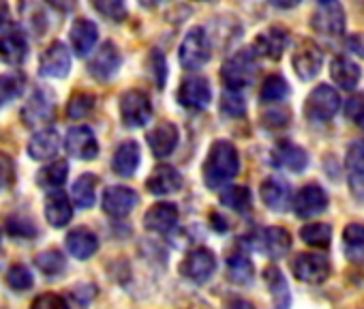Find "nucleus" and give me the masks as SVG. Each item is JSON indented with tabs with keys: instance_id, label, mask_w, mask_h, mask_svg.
Masks as SVG:
<instances>
[{
	"instance_id": "8",
	"label": "nucleus",
	"mask_w": 364,
	"mask_h": 309,
	"mask_svg": "<svg viewBox=\"0 0 364 309\" xmlns=\"http://www.w3.org/2000/svg\"><path fill=\"white\" fill-rule=\"evenodd\" d=\"M249 245L255 251H262L268 258H283L291 249V234L281 228V226H270V228H259L257 232L251 234Z\"/></svg>"
},
{
	"instance_id": "49",
	"label": "nucleus",
	"mask_w": 364,
	"mask_h": 309,
	"mask_svg": "<svg viewBox=\"0 0 364 309\" xmlns=\"http://www.w3.org/2000/svg\"><path fill=\"white\" fill-rule=\"evenodd\" d=\"M31 309H69V303L65 296L54 294V292H46L41 296H37L31 305Z\"/></svg>"
},
{
	"instance_id": "16",
	"label": "nucleus",
	"mask_w": 364,
	"mask_h": 309,
	"mask_svg": "<svg viewBox=\"0 0 364 309\" xmlns=\"http://www.w3.org/2000/svg\"><path fill=\"white\" fill-rule=\"evenodd\" d=\"M345 170H347V185L353 200L364 204V140H355L347 148L345 157Z\"/></svg>"
},
{
	"instance_id": "34",
	"label": "nucleus",
	"mask_w": 364,
	"mask_h": 309,
	"mask_svg": "<svg viewBox=\"0 0 364 309\" xmlns=\"http://www.w3.org/2000/svg\"><path fill=\"white\" fill-rule=\"evenodd\" d=\"M343 253L353 264H364V224H347L343 230Z\"/></svg>"
},
{
	"instance_id": "42",
	"label": "nucleus",
	"mask_w": 364,
	"mask_h": 309,
	"mask_svg": "<svg viewBox=\"0 0 364 309\" xmlns=\"http://www.w3.org/2000/svg\"><path fill=\"white\" fill-rule=\"evenodd\" d=\"M95 95L92 93H75L69 97V103H67V114L73 118V120H80V118H86L92 110H95Z\"/></svg>"
},
{
	"instance_id": "55",
	"label": "nucleus",
	"mask_w": 364,
	"mask_h": 309,
	"mask_svg": "<svg viewBox=\"0 0 364 309\" xmlns=\"http://www.w3.org/2000/svg\"><path fill=\"white\" fill-rule=\"evenodd\" d=\"M210 219L215 221V224H213V228H215L217 232H225V230H228V221H225V219H221V217H219V213H213V215H210Z\"/></svg>"
},
{
	"instance_id": "31",
	"label": "nucleus",
	"mask_w": 364,
	"mask_h": 309,
	"mask_svg": "<svg viewBox=\"0 0 364 309\" xmlns=\"http://www.w3.org/2000/svg\"><path fill=\"white\" fill-rule=\"evenodd\" d=\"M67 249L73 258L77 260H88L97 253L99 249V239L92 230L88 228H73L67 234Z\"/></svg>"
},
{
	"instance_id": "23",
	"label": "nucleus",
	"mask_w": 364,
	"mask_h": 309,
	"mask_svg": "<svg viewBox=\"0 0 364 309\" xmlns=\"http://www.w3.org/2000/svg\"><path fill=\"white\" fill-rule=\"evenodd\" d=\"M259 196H262V202L274 213H283L291 206V187L281 177L264 179V183L259 187Z\"/></svg>"
},
{
	"instance_id": "37",
	"label": "nucleus",
	"mask_w": 364,
	"mask_h": 309,
	"mask_svg": "<svg viewBox=\"0 0 364 309\" xmlns=\"http://www.w3.org/2000/svg\"><path fill=\"white\" fill-rule=\"evenodd\" d=\"M221 204L232 209L234 213H249L251 206H253V196H251V189L245 187V185H230V187H223L221 196H219Z\"/></svg>"
},
{
	"instance_id": "50",
	"label": "nucleus",
	"mask_w": 364,
	"mask_h": 309,
	"mask_svg": "<svg viewBox=\"0 0 364 309\" xmlns=\"http://www.w3.org/2000/svg\"><path fill=\"white\" fill-rule=\"evenodd\" d=\"M345 116L349 120H360L364 116V93H355L347 99V105H345Z\"/></svg>"
},
{
	"instance_id": "35",
	"label": "nucleus",
	"mask_w": 364,
	"mask_h": 309,
	"mask_svg": "<svg viewBox=\"0 0 364 309\" xmlns=\"http://www.w3.org/2000/svg\"><path fill=\"white\" fill-rule=\"evenodd\" d=\"M67 177H69V164L65 159H56V162L48 164L46 168H41L37 172V185L41 189L56 192L58 187L65 185Z\"/></svg>"
},
{
	"instance_id": "41",
	"label": "nucleus",
	"mask_w": 364,
	"mask_h": 309,
	"mask_svg": "<svg viewBox=\"0 0 364 309\" xmlns=\"http://www.w3.org/2000/svg\"><path fill=\"white\" fill-rule=\"evenodd\" d=\"M26 78L22 71H9L0 75V108H5L14 99H18L24 90Z\"/></svg>"
},
{
	"instance_id": "38",
	"label": "nucleus",
	"mask_w": 364,
	"mask_h": 309,
	"mask_svg": "<svg viewBox=\"0 0 364 309\" xmlns=\"http://www.w3.org/2000/svg\"><path fill=\"white\" fill-rule=\"evenodd\" d=\"M291 88L287 84V80L279 73H272L264 80L262 88H259V101L266 103V105H272V103H281L289 97Z\"/></svg>"
},
{
	"instance_id": "4",
	"label": "nucleus",
	"mask_w": 364,
	"mask_h": 309,
	"mask_svg": "<svg viewBox=\"0 0 364 309\" xmlns=\"http://www.w3.org/2000/svg\"><path fill=\"white\" fill-rule=\"evenodd\" d=\"M178 58H180L182 69H187V71L202 69L210 61V39H208L206 28L193 26L185 35L178 50Z\"/></svg>"
},
{
	"instance_id": "53",
	"label": "nucleus",
	"mask_w": 364,
	"mask_h": 309,
	"mask_svg": "<svg viewBox=\"0 0 364 309\" xmlns=\"http://www.w3.org/2000/svg\"><path fill=\"white\" fill-rule=\"evenodd\" d=\"M11 24H14V22H11L9 5H5V3H0V33H3V31H7V28H9Z\"/></svg>"
},
{
	"instance_id": "52",
	"label": "nucleus",
	"mask_w": 364,
	"mask_h": 309,
	"mask_svg": "<svg viewBox=\"0 0 364 309\" xmlns=\"http://www.w3.org/2000/svg\"><path fill=\"white\" fill-rule=\"evenodd\" d=\"M347 50H349L351 54L364 56V33L351 35V37H349V41H347Z\"/></svg>"
},
{
	"instance_id": "17",
	"label": "nucleus",
	"mask_w": 364,
	"mask_h": 309,
	"mask_svg": "<svg viewBox=\"0 0 364 309\" xmlns=\"http://www.w3.org/2000/svg\"><path fill=\"white\" fill-rule=\"evenodd\" d=\"M65 148L71 157L82 159V162L97 159V154H99V142L95 137V131L86 125H77L67 131Z\"/></svg>"
},
{
	"instance_id": "7",
	"label": "nucleus",
	"mask_w": 364,
	"mask_h": 309,
	"mask_svg": "<svg viewBox=\"0 0 364 309\" xmlns=\"http://www.w3.org/2000/svg\"><path fill=\"white\" fill-rule=\"evenodd\" d=\"M178 103L191 110V112H202L208 108L210 99H213V88L210 82L204 75H187L185 80L180 82L178 93H176Z\"/></svg>"
},
{
	"instance_id": "2",
	"label": "nucleus",
	"mask_w": 364,
	"mask_h": 309,
	"mask_svg": "<svg viewBox=\"0 0 364 309\" xmlns=\"http://www.w3.org/2000/svg\"><path fill=\"white\" fill-rule=\"evenodd\" d=\"M257 73V56L251 48L238 50L234 56H230L221 67V80L228 90L240 93L247 88Z\"/></svg>"
},
{
	"instance_id": "40",
	"label": "nucleus",
	"mask_w": 364,
	"mask_h": 309,
	"mask_svg": "<svg viewBox=\"0 0 364 309\" xmlns=\"http://www.w3.org/2000/svg\"><path fill=\"white\" fill-rule=\"evenodd\" d=\"M35 266L46 277H58L67 268V258L58 249H46L35 256Z\"/></svg>"
},
{
	"instance_id": "56",
	"label": "nucleus",
	"mask_w": 364,
	"mask_h": 309,
	"mask_svg": "<svg viewBox=\"0 0 364 309\" xmlns=\"http://www.w3.org/2000/svg\"><path fill=\"white\" fill-rule=\"evenodd\" d=\"M358 125H360V127H362V129H364V116H362V118H360V120H358Z\"/></svg>"
},
{
	"instance_id": "14",
	"label": "nucleus",
	"mask_w": 364,
	"mask_h": 309,
	"mask_svg": "<svg viewBox=\"0 0 364 309\" xmlns=\"http://www.w3.org/2000/svg\"><path fill=\"white\" fill-rule=\"evenodd\" d=\"M321 65H323V52L311 39L302 41L296 48V52L291 54V67H294L296 75L302 82H309V80L317 78V73L321 71Z\"/></svg>"
},
{
	"instance_id": "15",
	"label": "nucleus",
	"mask_w": 364,
	"mask_h": 309,
	"mask_svg": "<svg viewBox=\"0 0 364 309\" xmlns=\"http://www.w3.org/2000/svg\"><path fill=\"white\" fill-rule=\"evenodd\" d=\"M330 200H328V194L321 185L317 183H309L304 185L294 198H291V206H294V213L296 217L300 219H309V217H315L319 213H323L328 209Z\"/></svg>"
},
{
	"instance_id": "5",
	"label": "nucleus",
	"mask_w": 364,
	"mask_h": 309,
	"mask_svg": "<svg viewBox=\"0 0 364 309\" xmlns=\"http://www.w3.org/2000/svg\"><path fill=\"white\" fill-rule=\"evenodd\" d=\"M54 114H56V95L50 88H37L20 112L24 125L31 129L48 125L54 118Z\"/></svg>"
},
{
	"instance_id": "6",
	"label": "nucleus",
	"mask_w": 364,
	"mask_h": 309,
	"mask_svg": "<svg viewBox=\"0 0 364 309\" xmlns=\"http://www.w3.org/2000/svg\"><path fill=\"white\" fill-rule=\"evenodd\" d=\"M178 271L182 277L191 279L193 283H206L217 271V256L208 247H196L180 262Z\"/></svg>"
},
{
	"instance_id": "1",
	"label": "nucleus",
	"mask_w": 364,
	"mask_h": 309,
	"mask_svg": "<svg viewBox=\"0 0 364 309\" xmlns=\"http://www.w3.org/2000/svg\"><path fill=\"white\" fill-rule=\"evenodd\" d=\"M202 172H204V183H206L208 189H215V192L223 189L240 172L238 148L232 142H228V140L213 142Z\"/></svg>"
},
{
	"instance_id": "46",
	"label": "nucleus",
	"mask_w": 364,
	"mask_h": 309,
	"mask_svg": "<svg viewBox=\"0 0 364 309\" xmlns=\"http://www.w3.org/2000/svg\"><path fill=\"white\" fill-rule=\"evenodd\" d=\"M5 228L11 236H20V239H33L37 234V228L33 226V221L22 215H11L7 219Z\"/></svg>"
},
{
	"instance_id": "47",
	"label": "nucleus",
	"mask_w": 364,
	"mask_h": 309,
	"mask_svg": "<svg viewBox=\"0 0 364 309\" xmlns=\"http://www.w3.org/2000/svg\"><path fill=\"white\" fill-rule=\"evenodd\" d=\"M221 112L228 114V116H245V112H247L245 97L240 93L225 90L223 97H221Z\"/></svg>"
},
{
	"instance_id": "32",
	"label": "nucleus",
	"mask_w": 364,
	"mask_h": 309,
	"mask_svg": "<svg viewBox=\"0 0 364 309\" xmlns=\"http://www.w3.org/2000/svg\"><path fill=\"white\" fill-rule=\"evenodd\" d=\"M264 281L272 294L274 309H289L291 307V292H289V283H287L285 275L281 273V268L266 266L264 268Z\"/></svg>"
},
{
	"instance_id": "27",
	"label": "nucleus",
	"mask_w": 364,
	"mask_h": 309,
	"mask_svg": "<svg viewBox=\"0 0 364 309\" xmlns=\"http://www.w3.org/2000/svg\"><path fill=\"white\" fill-rule=\"evenodd\" d=\"M141 162V150L135 140H124L116 146L114 157H112V170L118 177H133Z\"/></svg>"
},
{
	"instance_id": "54",
	"label": "nucleus",
	"mask_w": 364,
	"mask_h": 309,
	"mask_svg": "<svg viewBox=\"0 0 364 309\" xmlns=\"http://www.w3.org/2000/svg\"><path fill=\"white\" fill-rule=\"evenodd\" d=\"M225 309H255V305L247 298H230L225 303Z\"/></svg>"
},
{
	"instance_id": "12",
	"label": "nucleus",
	"mask_w": 364,
	"mask_h": 309,
	"mask_svg": "<svg viewBox=\"0 0 364 309\" xmlns=\"http://www.w3.org/2000/svg\"><path fill=\"white\" fill-rule=\"evenodd\" d=\"M120 65H122V56L118 46L114 41H105L88 58V73L99 82H107L118 73Z\"/></svg>"
},
{
	"instance_id": "24",
	"label": "nucleus",
	"mask_w": 364,
	"mask_h": 309,
	"mask_svg": "<svg viewBox=\"0 0 364 309\" xmlns=\"http://www.w3.org/2000/svg\"><path fill=\"white\" fill-rule=\"evenodd\" d=\"M99 39V28L95 22L77 18L71 28H69V41H71V50L75 52V56L84 58L92 52V48L97 46Z\"/></svg>"
},
{
	"instance_id": "26",
	"label": "nucleus",
	"mask_w": 364,
	"mask_h": 309,
	"mask_svg": "<svg viewBox=\"0 0 364 309\" xmlns=\"http://www.w3.org/2000/svg\"><path fill=\"white\" fill-rule=\"evenodd\" d=\"M176 224H178V206L171 202L152 204L144 215V226L150 232L167 234L171 228H176Z\"/></svg>"
},
{
	"instance_id": "28",
	"label": "nucleus",
	"mask_w": 364,
	"mask_h": 309,
	"mask_svg": "<svg viewBox=\"0 0 364 309\" xmlns=\"http://www.w3.org/2000/svg\"><path fill=\"white\" fill-rule=\"evenodd\" d=\"M46 219L52 228H65L73 219V206L65 192L56 189L46 196Z\"/></svg>"
},
{
	"instance_id": "21",
	"label": "nucleus",
	"mask_w": 364,
	"mask_h": 309,
	"mask_svg": "<svg viewBox=\"0 0 364 309\" xmlns=\"http://www.w3.org/2000/svg\"><path fill=\"white\" fill-rule=\"evenodd\" d=\"M289 43V33L283 26H270L268 31L259 33L253 41V52L255 56H264L270 61H279Z\"/></svg>"
},
{
	"instance_id": "19",
	"label": "nucleus",
	"mask_w": 364,
	"mask_h": 309,
	"mask_svg": "<svg viewBox=\"0 0 364 309\" xmlns=\"http://www.w3.org/2000/svg\"><path fill=\"white\" fill-rule=\"evenodd\" d=\"M139 202V196L135 189L131 187H122V185H112L103 192V211L114 217V219H122L127 217Z\"/></svg>"
},
{
	"instance_id": "29",
	"label": "nucleus",
	"mask_w": 364,
	"mask_h": 309,
	"mask_svg": "<svg viewBox=\"0 0 364 309\" xmlns=\"http://www.w3.org/2000/svg\"><path fill=\"white\" fill-rule=\"evenodd\" d=\"M58 150H60V135L52 127H46V129L37 131L28 142V154H31V159H35V162L52 159Z\"/></svg>"
},
{
	"instance_id": "51",
	"label": "nucleus",
	"mask_w": 364,
	"mask_h": 309,
	"mask_svg": "<svg viewBox=\"0 0 364 309\" xmlns=\"http://www.w3.org/2000/svg\"><path fill=\"white\" fill-rule=\"evenodd\" d=\"M14 177H16L14 162L7 154H0V189H7L14 183Z\"/></svg>"
},
{
	"instance_id": "13",
	"label": "nucleus",
	"mask_w": 364,
	"mask_h": 309,
	"mask_svg": "<svg viewBox=\"0 0 364 309\" xmlns=\"http://www.w3.org/2000/svg\"><path fill=\"white\" fill-rule=\"evenodd\" d=\"M270 162H272V166H277L281 170L300 174L309 166V152L302 146H298L296 142L281 140L270 150Z\"/></svg>"
},
{
	"instance_id": "36",
	"label": "nucleus",
	"mask_w": 364,
	"mask_h": 309,
	"mask_svg": "<svg viewBox=\"0 0 364 309\" xmlns=\"http://www.w3.org/2000/svg\"><path fill=\"white\" fill-rule=\"evenodd\" d=\"M97 189H99V179L95 174H82L73 187H71V198L75 202V206L80 209H90L97 200Z\"/></svg>"
},
{
	"instance_id": "9",
	"label": "nucleus",
	"mask_w": 364,
	"mask_h": 309,
	"mask_svg": "<svg viewBox=\"0 0 364 309\" xmlns=\"http://www.w3.org/2000/svg\"><path fill=\"white\" fill-rule=\"evenodd\" d=\"M152 118V103L144 90H127L120 97V120L129 129H139Z\"/></svg>"
},
{
	"instance_id": "20",
	"label": "nucleus",
	"mask_w": 364,
	"mask_h": 309,
	"mask_svg": "<svg viewBox=\"0 0 364 309\" xmlns=\"http://www.w3.org/2000/svg\"><path fill=\"white\" fill-rule=\"evenodd\" d=\"M28 56V39L24 31L11 24L7 31L0 33V58L7 65H22Z\"/></svg>"
},
{
	"instance_id": "11",
	"label": "nucleus",
	"mask_w": 364,
	"mask_h": 309,
	"mask_svg": "<svg viewBox=\"0 0 364 309\" xmlns=\"http://www.w3.org/2000/svg\"><path fill=\"white\" fill-rule=\"evenodd\" d=\"M345 9L341 3H319L311 16V26L317 35L341 37L345 33Z\"/></svg>"
},
{
	"instance_id": "33",
	"label": "nucleus",
	"mask_w": 364,
	"mask_h": 309,
	"mask_svg": "<svg viewBox=\"0 0 364 309\" xmlns=\"http://www.w3.org/2000/svg\"><path fill=\"white\" fill-rule=\"evenodd\" d=\"M225 273L228 279L236 286H249L255 277V266L242 251H232L225 260Z\"/></svg>"
},
{
	"instance_id": "48",
	"label": "nucleus",
	"mask_w": 364,
	"mask_h": 309,
	"mask_svg": "<svg viewBox=\"0 0 364 309\" xmlns=\"http://www.w3.org/2000/svg\"><path fill=\"white\" fill-rule=\"evenodd\" d=\"M92 7L99 14H103L105 18L114 20V22L124 20V14H127V7H124V3H120V0H105V3H92Z\"/></svg>"
},
{
	"instance_id": "22",
	"label": "nucleus",
	"mask_w": 364,
	"mask_h": 309,
	"mask_svg": "<svg viewBox=\"0 0 364 309\" xmlns=\"http://www.w3.org/2000/svg\"><path fill=\"white\" fill-rule=\"evenodd\" d=\"M146 142H148L150 150L154 152V157H159V159L169 157L178 146V127L169 120H159L146 133Z\"/></svg>"
},
{
	"instance_id": "57",
	"label": "nucleus",
	"mask_w": 364,
	"mask_h": 309,
	"mask_svg": "<svg viewBox=\"0 0 364 309\" xmlns=\"http://www.w3.org/2000/svg\"><path fill=\"white\" fill-rule=\"evenodd\" d=\"M0 239H3V230H0Z\"/></svg>"
},
{
	"instance_id": "3",
	"label": "nucleus",
	"mask_w": 364,
	"mask_h": 309,
	"mask_svg": "<svg viewBox=\"0 0 364 309\" xmlns=\"http://www.w3.org/2000/svg\"><path fill=\"white\" fill-rule=\"evenodd\" d=\"M338 108H341V97H338L336 88H332L328 84H319L309 93V97L304 101V116H306V120H311L315 125H323L336 116Z\"/></svg>"
},
{
	"instance_id": "44",
	"label": "nucleus",
	"mask_w": 364,
	"mask_h": 309,
	"mask_svg": "<svg viewBox=\"0 0 364 309\" xmlns=\"http://www.w3.org/2000/svg\"><path fill=\"white\" fill-rule=\"evenodd\" d=\"M5 279H7V286H9L11 290H18V292L31 290L33 283H35L33 273H31L24 264H14V266L7 271Z\"/></svg>"
},
{
	"instance_id": "39",
	"label": "nucleus",
	"mask_w": 364,
	"mask_h": 309,
	"mask_svg": "<svg viewBox=\"0 0 364 309\" xmlns=\"http://www.w3.org/2000/svg\"><path fill=\"white\" fill-rule=\"evenodd\" d=\"M300 239L309 247L326 249L330 245V241H332V228H330V224H321V221L304 224L300 228Z\"/></svg>"
},
{
	"instance_id": "45",
	"label": "nucleus",
	"mask_w": 364,
	"mask_h": 309,
	"mask_svg": "<svg viewBox=\"0 0 364 309\" xmlns=\"http://www.w3.org/2000/svg\"><path fill=\"white\" fill-rule=\"evenodd\" d=\"M146 67H148V73L152 75V82L156 84V88H165V80H167V63H165V56L159 52V50H152L148 61H146Z\"/></svg>"
},
{
	"instance_id": "43",
	"label": "nucleus",
	"mask_w": 364,
	"mask_h": 309,
	"mask_svg": "<svg viewBox=\"0 0 364 309\" xmlns=\"http://www.w3.org/2000/svg\"><path fill=\"white\" fill-rule=\"evenodd\" d=\"M291 120V112L285 103H272L262 112V122L268 129H283Z\"/></svg>"
},
{
	"instance_id": "30",
	"label": "nucleus",
	"mask_w": 364,
	"mask_h": 309,
	"mask_svg": "<svg viewBox=\"0 0 364 309\" xmlns=\"http://www.w3.org/2000/svg\"><path fill=\"white\" fill-rule=\"evenodd\" d=\"M330 78L334 80L336 86L345 88V90H353L360 84L362 78V69L358 63H353L349 56H336L330 63Z\"/></svg>"
},
{
	"instance_id": "10",
	"label": "nucleus",
	"mask_w": 364,
	"mask_h": 309,
	"mask_svg": "<svg viewBox=\"0 0 364 309\" xmlns=\"http://www.w3.org/2000/svg\"><path fill=\"white\" fill-rule=\"evenodd\" d=\"M332 264L323 253H298L291 260V273L298 281L317 286L330 277Z\"/></svg>"
},
{
	"instance_id": "25",
	"label": "nucleus",
	"mask_w": 364,
	"mask_h": 309,
	"mask_svg": "<svg viewBox=\"0 0 364 309\" xmlns=\"http://www.w3.org/2000/svg\"><path fill=\"white\" fill-rule=\"evenodd\" d=\"M182 183H185V179L173 166H156L152 174L146 179V189L152 196H167L182 189Z\"/></svg>"
},
{
	"instance_id": "18",
	"label": "nucleus",
	"mask_w": 364,
	"mask_h": 309,
	"mask_svg": "<svg viewBox=\"0 0 364 309\" xmlns=\"http://www.w3.org/2000/svg\"><path fill=\"white\" fill-rule=\"evenodd\" d=\"M71 71V50L63 41H54L48 46V50L41 54L39 61V73L43 78L63 80Z\"/></svg>"
}]
</instances>
